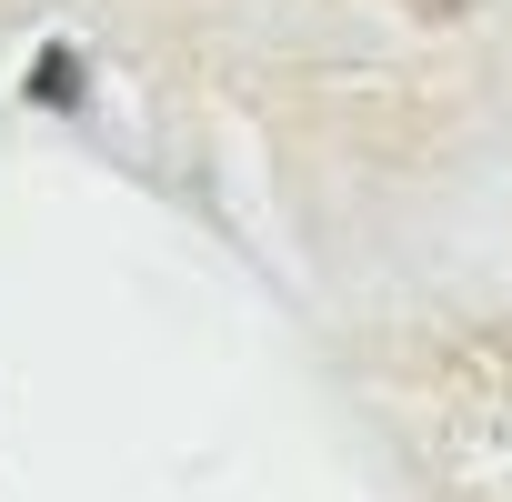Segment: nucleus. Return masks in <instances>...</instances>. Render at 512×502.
<instances>
[{"mask_svg":"<svg viewBox=\"0 0 512 502\" xmlns=\"http://www.w3.org/2000/svg\"><path fill=\"white\" fill-rule=\"evenodd\" d=\"M422 11H462V0H422Z\"/></svg>","mask_w":512,"mask_h":502,"instance_id":"obj_1","label":"nucleus"}]
</instances>
